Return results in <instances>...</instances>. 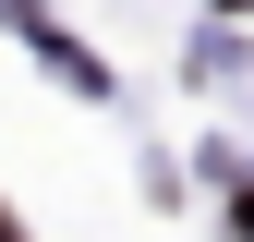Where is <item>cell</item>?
<instances>
[{
  "label": "cell",
  "mask_w": 254,
  "mask_h": 242,
  "mask_svg": "<svg viewBox=\"0 0 254 242\" xmlns=\"http://www.w3.org/2000/svg\"><path fill=\"white\" fill-rule=\"evenodd\" d=\"M0 242H24V230H12V206H0Z\"/></svg>",
  "instance_id": "cell-1"
}]
</instances>
